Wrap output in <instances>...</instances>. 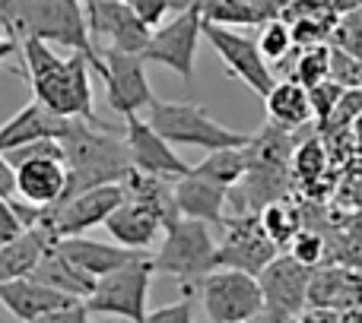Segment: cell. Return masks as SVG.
Wrapping results in <instances>:
<instances>
[{
  "label": "cell",
  "instance_id": "obj_16",
  "mask_svg": "<svg viewBox=\"0 0 362 323\" xmlns=\"http://www.w3.org/2000/svg\"><path fill=\"white\" fill-rule=\"evenodd\" d=\"M264 311L283 314V317H302L308 311V286H312V269L302 267L289 254H280L261 276Z\"/></svg>",
  "mask_w": 362,
  "mask_h": 323
},
{
  "label": "cell",
  "instance_id": "obj_43",
  "mask_svg": "<svg viewBox=\"0 0 362 323\" xmlns=\"http://www.w3.org/2000/svg\"><path fill=\"white\" fill-rule=\"evenodd\" d=\"M16 51H19V42L4 29V25H0V61H4V57H10V54H16Z\"/></svg>",
  "mask_w": 362,
  "mask_h": 323
},
{
  "label": "cell",
  "instance_id": "obj_2",
  "mask_svg": "<svg viewBox=\"0 0 362 323\" xmlns=\"http://www.w3.org/2000/svg\"><path fill=\"white\" fill-rule=\"evenodd\" d=\"M64 162H67V193L64 200L76 193L95 190L108 184H124V178L134 171L131 152L124 143V127L86 124L76 121V127L61 140Z\"/></svg>",
  "mask_w": 362,
  "mask_h": 323
},
{
  "label": "cell",
  "instance_id": "obj_1",
  "mask_svg": "<svg viewBox=\"0 0 362 323\" xmlns=\"http://www.w3.org/2000/svg\"><path fill=\"white\" fill-rule=\"evenodd\" d=\"M19 54H23V67L38 105H45L57 118L102 124L93 111V83H89L93 67H89L86 57H57L38 38H19Z\"/></svg>",
  "mask_w": 362,
  "mask_h": 323
},
{
  "label": "cell",
  "instance_id": "obj_6",
  "mask_svg": "<svg viewBox=\"0 0 362 323\" xmlns=\"http://www.w3.org/2000/svg\"><path fill=\"white\" fill-rule=\"evenodd\" d=\"M156 273L175 276L181 288H194L204 276L216 269V238L210 225L194 222V219H178L165 228L163 248L153 257Z\"/></svg>",
  "mask_w": 362,
  "mask_h": 323
},
{
  "label": "cell",
  "instance_id": "obj_46",
  "mask_svg": "<svg viewBox=\"0 0 362 323\" xmlns=\"http://www.w3.org/2000/svg\"><path fill=\"white\" fill-rule=\"evenodd\" d=\"M331 4H334V0H331Z\"/></svg>",
  "mask_w": 362,
  "mask_h": 323
},
{
  "label": "cell",
  "instance_id": "obj_7",
  "mask_svg": "<svg viewBox=\"0 0 362 323\" xmlns=\"http://www.w3.org/2000/svg\"><path fill=\"white\" fill-rule=\"evenodd\" d=\"M153 257L144 254L140 260L115 269V273L95 279V288L83 305L89 314H108L127 323H146V301H150V282H153Z\"/></svg>",
  "mask_w": 362,
  "mask_h": 323
},
{
  "label": "cell",
  "instance_id": "obj_26",
  "mask_svg": "<svg viewBox=\"0 0 362 323\" xmlns=\"http://www.w3.org/2000/svg\"><path fill=\"white\" fill-rule=\"evenodd\" d=\"M197 178L210 181V184L223 187V190H235L245 181V171H248V156L245 150H219V152H206V159L200 165L191 168Z\"/></svg>",
  "mask_w": 362,
  "mask_h": 323
},
{
  "label": "cell",
  "instance_id": "obj_3",
  "mask_svg": "<svg viewBox=\"0 0 362 323\" xmlns=\"http://www.w3.org/2000/svg\"><path fill=\"white\" fill-rule=\"evenodd\" d=\"M0 25L13 38H38L45 44H61L83 54L95 73H102V57L89 35L86 6L80 0H6Z\"/></svg>",
  "mask_w": 362,
  "mask_h": 323
},
{
  "label": "cell",
  "instance_id": "obj_35",
  "mask_svg": "<svg viewBox=\"0 0 362 323\" xmlns=\"http://www.w3.org/2000/svg\"><path fill=\"white\" fill-rule=\"evenodd\" d=\"M344 92H346V89L340 86V83H334V80H325L321 86L308 89V99H312V114H315V121H318V130L327 124V121H331V114L337 111Z\"/></svg>",
  "mask_w": 362,
  "mask_h": 323
},
{
  "label": "cell",
  "instance_id": "obj_8",
  "mask_svg": "<svg viewBox=\"0 0 362 323\" xmlns=\"http://www.w3.org/2000/svg\"><path fill=\"white\" fill-rule=\"evenodd\" d=\"M197 295L210 323H251L264 314L261 282L238 269H213L197 282Z\"/></svg>",
  "mask_w": 362,
  "mask_h": 323
},
{
  "label": "cell",
  "instance_id": "obj_9",
  "mask_svg": "<svg viewBox=\"0 0 362 323\" xmlns=\"http://www.w3.org/2000/svg\"><path fill=\"white\" fill-rule=\"evenodd\" d=\"M283 250L267 238L257 212H235L223 222V241L216 244V269H238L261 276Z\"/></svg>",
  "mask_w": 362,
  "mask_h": 323
},
{
  "label": "cell",
  "instance_id": "obj_21",
  "mask_svg": "<svg viewBox=\"0 0 362 323\" xmlns=\"http://www.w3.org/2000/svg\"><path fill=\"white\" fill-rule=\"evenodd\" d=\"M362 305V273L353 269H312V286H308V307L321 311H359Z\"/></svg>",
  "mask_w": 362,
  "mask_h": 323
},
{
  "label": "cell",
  "instance_id": "obj_45",
  "mask_svg": "<svg viewBox=\"0 0 362 323\" xmlns=\"http://www.w3.org/2000/svg\"><path fill=\"white\" fill-rule=\"evenodd\" d=\"M251 323H296L293 317H283V314H274V311H264V314H257Z\"/></svg>",
  "mask_w": 362,
  "mask_h": 323
},
{
  "label": "cell",
  "instance_id": "obj_38",
  "mask_svg": "<svg viewBox=\"0 0 362 323\" xmlns=\"http://www.w3.org/2000/svg\"><path fill=\"white\" fill-rule=\"evenodd\" d=\"M25 222L19 216V206L16 200H0V248L13 244L19 235H25Z\"/></svg>",
  "mask_w": 362,
  "mask_h": 323
},
{
  "label": "cell",
  "instance_id": "obj_28",
  "mask_svg": "<svg viewBox=\"0 0 362 323\" xmlns=\"http://www.w3.org/2000/svg\"><path fill=\"white\" fill-rule=\"evenodd\" d=\"M197 4H200V16H204L206 25H223V29H248V25H257L261 29L267 23L245 0H197Z\"/></svg>",
  "mask_w": 362,
  "mask_h": 323
},
{
  "label": "cell",
  "instance_id": "obj_30",
  "mask_svg": "<svg viewBox=\"0 0 362 323\" xmlns=\"http://www.w3.org/2000/svg\"><path fill=\"white\" fill-rule=\"evenodd\" d=\"M302 89H315L325 80H331V44H315V48L299 51V61L293 67V76Z\"/></svg>",
  "mask_w": 362,
  "mask_h": 323
},
{
  "label": "cell",
  "instance_id": "obj_14",
  "mask_svg": "<svg viewBox=\"0 0 362 323\" xmlns=\"http://www.w3.org/2000/svg\"><path fill=\"white\" fill-rule=\"evenodd\" d=\"M86 23L89 35L102 38V48L124 51V54H144L150 44L153 29L137 19V13L124 0H86Z\"/></svg>",
  "mask_w": 362,
  "mask_h": 323
},
{
  "label": "cell",
  "instance_id": "obj_4",
  "mask_svg": "<svg viewBox=\"0 0 362 323\" xmlns=\"http://www.w3.org/2000/svg\"><path fill=\"white\" fill-rule=\"evenodd\" d=\"M150 127L172 146H191V150L219 152V150H245L251 143V133L229 130L219 121H213L194 102H153L146 108Z\"/></svg>",
  "mask_w": 362,
  "mask_h": 323
},
{
  "label": "cell",
  "instance_id": "obj_19",
  "mask_svg": "<svg viewBox=\"0 0 362 323\" xmlns=\"http://www.w3.org/2000/svg\"><path fill=\"white\" fill-rule=\"evenodd\" d=\"M0 305L19 323H35L45 314L76 305V298H70V295L57 292L51 286H42L35 279H16V282H0Z\"/></svg>",
  "mask_w": 362,
  "mask_h": 323
},
{
  "label": "cell",
  "instance_id": "obj_29",
  "mask_svg": "<svg viewBox=\"0 0 362 323\" xmlns=\"http://www.w3.org/2000/svg\"><path fill=\"white\" fill-rule=\"evenodd\" d=\"M327 165H331V156H327V146L321 137H308L302 143H296L293 152V181H299L302 187L315 190V184H321Z\"/></svg>",
  "mask_w": 362,
  "mask_h": 323
},
{
  "label": "cell",
  "instance_id": "obj_33",
  "mask_svg": "<svg viewBox=\"0 0 362 323\" xmlns=\"http://www.w3.org/2000/svg\"><path fill=\"white\" fill-rule=\"evenodd\" d=\"M124 4L131 6L134 13H137V19L144 25H150V29H159V25L165 23V16H169V13L187 10V6H194L197 0H124Z\"/></svg>",
  "mask_w": 362,
  "mask_h": 323
},
{
  "label": "cell",
  "instance_id": "obj_42",
  "mask_svg": "<svg viewBox=\"0 0 362 323\" xmlns=\"http://www.w3.org/2000/svg\"><path fill=\"white\" fill-rule=\"evenodd\" d=\"M296 323H340V314L334 311H321V307H312L302 317H296Z\"/></svg>",
  "mask_w": 362,
  "mask_h": 323
},
{
  "label": "cell",
  "instance_id": "obj_10",
  "mask_svg": "<svg viewBox=\"0 0 362 323\" xmlns=\"http://www.w3.org/2000/svg\"><path fill=\"white\" fill-rule=\"evenodd\" d=\"M204 35V16H200V4L187 6L165 19L159 29H153L150 44L140 57L146 63H159V67L172 70L185 83L194 80V61H197V44Z\"/></svg>",
  "mask_w": 362,
  "mask_h": 323
},
{
  "label": "cell",
  "instance_id": "obj_44",
  "mask_svg": "<svg viewBox=\"0 0 362 323\" xmlns=\"http://www.w3.org/2000/svg\"><path fill=\"white\" fill-rule=\"evenodd\" d=\"M350 137H353V152H356V156H362V114H359L356 121H353Z\"/></svg>",
  "mask_w": 362,
  "mask_h": 323
},
{
  "label": "cell",
  "instance_id": "obj_13",
  "mask_svg": "<svg viewBox=\"0 0 362 323\" xmlns=\"http://www.w3.org/2000/svg\"><path fill=\"white\" fill-rule=\"evenodd\" d=\"M204 38L213 44V51L219 54V61L226 63V70L235 80H242L255 95L267 99L270 89L276 86V76L270 70V63L264 61L261 48H257V38H248L235 29H223V25H206V23H204Z\"/></svg>",
  "mask_w": 362,
  "mask_h": 323
},
{
  "label": "cell",
  "instance_id": "obj_12",
  "mask_svg": "<svg viewBox=\"0 0 362 323\" xmlns=\"http://www.w3.org/2000/svg\"><path fill=\"white\" fill-rule=\"evenodd\" d=\"M121 203H124V187L121 184L95 187V190L61 200L54 209H42V222L38 225H48L54 238H80L95 225H105V219Z\"/></svg>",
  "mask_w": 362,
  "mask_h": 323
},
{
  "label": "cell",
  "instance_id": "obj_11",
  "mask_svg": "<svg viewBox=\"0 0 362 323\" xmlns=\"http://www.w3.org/2000/svg\"><path fill=\"white\" fill-rule=\"evenodd\" d=\"M102 57V83H105V99L108 108L124 118L140 114L144 108H150L156 102L146 80V61L140 54H124V51L99 48Z\"/></svg>",
  "mask_w": 362,
  "mask_h": 323
},
{
  "label": "cell",
  "instance_id": "obj_31",
  "mask_svg": "<svg viewBox=\"0 0 362 323\" xmlns=\"http://www.w3.org/2000/svg\"><path fill=\"white\" fill-rule=\"evenodd\" d=\"M257 48H261L264 61L280 63L283 57L296 48L293 44V29H289L283 19H267V23L261 25V35H257Z\"/></svg>",
  "mask_w": 362,
  "mask_h": 323
},
{
  "label": "cell",
  "instance_id": "obj_15",
  "mask_svg": "<svg viewBox=\"0 0 362 323\" xmlns=\"http://www.w3.org/2000/svg\"><path fill=\"white\" fill-rule=\"evenodd\" d=\"M124 143H127V152H131V162L137 171L172 181V184L191 174V165L178 159L175 146L165 143L150 127V121L140 118V114L124 118Z\"/></svg>",
  "mask_w": 362,
  "mask_h": 323
},
{
  "label": "cell",
  "instance_id": "obj_25",
  "mask_svg": "<svg viewBox=\"0 0 362 323\" xmlns=\"http://www.w3.org/2000/svg\"><path fill=\"white\" fill-rule=\"evenodd\" d=\"M29 279L57 288V292L70 295V298H76V301H86L89 295H93V288H95V279H89L86 273H80V269H76L74 263L64 260L54 248L42 257V263L35 267V273H32Z\"/></svg>",
  "mask_w": 362,
  "mask_h": 323
},
{
  "label": "cell",
  "instance_id": "obj_37",
  "mask_svg": "<svg viewBox=\"0 0 362 323\" xmlns=\"http://www.w3.org/2000/svg\"><path fill=\"white\" fill-rule=\"evenodd\" d=\"M146 323H194V288H185L178 301L146 314Z\"/></svg>",
  "mask_w": 362,
  "mask_h": 323
},
{
  "label": "cell",
  "instance_id": "obj_20",
  "mask_svg": "<svg viewBox=\"0 0 362 323\" xmlns=\"http://www.w3.org/2000/svg\"><path fill=\"white\" fill-rule=\"evenodd\" d=\"M175 203L181 219H194L210 228H223L226 222V206H229V190L210 184V181L187 174V178L175 181Z\"/></svg>",
  "mask_w": 362,
  "mask_h": 323
},
{
  "label": "cell",
  "instance_id": "obj_32",
  "mask_svg": "<svg viewBox=\"0 0 362 323\" xmlns=\"http://www.w3.org/2000/svg\"><path fill=\"white\" fill-rule=\"evenodd\" d=\"M286 254L293 257V260H299L302 267L318 269V267H321V260H325V254H327L325 235H318V231H312V228H302L299 235H296L293 241H289Z\"/></svg>",
  "mask_w": 362,
  "mask_h": 323
},
{
  "label": "cell",
  "instance_id": "obj_24",
  "mask_svg": "<svg viewBox=\"0 0 362 323\" xmlns=\"http://www.w3.org/2000/svg\"><path fill=\"white\" fill-rule=\"evenodd\" d=\"M267 105V121L283 130H296V127L308 124L315 118L312 114V99H308V89H302L296 80H283L270 89V95L264 99Z\"/></svg>",
  "mask_w": 362,
  "mask_h": 323
},
{
  "label": "cell",
  "instance_id": "obj_22",
  "mask_svg": "<svg viewBox=\"0 0 362 323\" xmlns=\"http://www.w3.org/2000/svg\"><path fill=\"white\" fill-rule=\"evenodd\" d=\"M105 228H108V235L115 238V244H121V248H127V250H137V254H144L159 235H165L163 219H159L156 212H150L146 206L131 203V200H124V203L105 219Z\"/></svg>",
  "mask_w": 362,
  "mask_h": 323
},
{
  "label": "cell",
  "instance_id": "obj_17",
  "mask_svg": "<svg viewBox=\"0 0 362 323\" xmlns=\"http://www.w3.org/2000/svg\"><path fill=\"white\" fill-rule=\"evenodd\" d=\"M74 127H76L74 118H57V114H51L48 108L32 99L6 124H0V152L6 156V152L19 150V146L42 143V140H57L61 143Z\"/></svg>",
  "mask_w": 362,
  "mask_h": 323
},
{
  "label": "cell",
  "instance_id": "obj_18",
  "mask_svg": "<svg viewBox=\"0 0 362 323\" xmlns=\"http://www.w3.org/2000/svg\"><path fill=\"white\" fill-rule=\"evenodd\" d=\"M54 250L67 263H74L80 273H86L89 279H102V276L115 273V269H121L144 257V254H137V250L121 248V244L93 241V238H57Z\"/></svg>",
  "mask_w": 362,
  "mask_h": 323
},
{
  "label": "cell",
  "instance_id": "obj_41",
  "mask_svg": "<svg viewBox=\"0 0 362 323\" xmlns=\"http://www.w3.org/2000/svg\"><path fill=\"white\" fill-rule=\"evenodd\" d=\"M248 6H255L257 13H261L264 19H280V13L286 10L289 0H245Z\"/></svg>",
  "mask_w": 362,
  "mask_h": 323
},
{
  "label": "cell",
  "instance_id": "obj_40",
  "mask_svg": "<svg viewBox=\"0 0 362 323\" xmlns=\"http://www.w3.org/2000/svg\"><path fill=\"white\" fill-rule=\"evenodd\" d=\"M0 200H16V168L0 152Z\"/></svg>",
  "mask_w": 362,
  "mask_h": 323
},
{
  "label": "cell",
  "instance_id": "obj_5",
  "mask_svg": "<svg viewBox=\"0 0 362 323\" xmlns=\"http://www.w3.org/2000/svg\"><path fill=\"white\" fill-rule=\"evenodd\" d=\"M16 168V200L32 209H54L67 193V162L57 140H42L6 152Z\"/></svg>",
  "mask_w": 362,
  "mask_h": 323
},
{
  "label": "cell",
  "instance_id": "obj_36",
  "mask_svg": "<svg viewBox=\"0 0 362 323\" xmlns=\"http://www.w3.org/2000/svg\"><path fill=\"white\" fill-rule=\"evenodd\" d=\"M331 80L344 89H362V61L331 44Z\"/></svg>",
  "mask_w": 362,
  "mask_h": 323
},
{
  "label": "cell",
  "instance_id": "obj_39",
  "mask_svg": "<svg viewBox=\"0 0 362 323\" xmlns=\"http://www.w3.org/2000/svg\"><path fill=\"white\" fill-rule=\"evenodd\" d=\"M35 323H95V320H93V314L86 311V305L76 301V305H70V307H61V311L45 314V317H38Z\"/></svg>",
  "mask_w": 362,
  "mask_h": 323
},
{
  "label": "cell",
  "instance_id": "obj_27",
  "mask_svg": "<svg viewBox=\"0 0 362 323\" xmlns=\"http://www.w3.org/2000/svg\"><path fill=\"white\" fill-rule=\"evenodd\" d=\"M257 219H261L267 238L280 250L289 248V241H293V238L305 228V225H302V209L289 197L286 200H276V203H270V206H264V209L257 212Z\"/></svg>",
  "mask_w": 362,
  "mask_h": 323
},
{
  "label": "cell",
  "instance_id": "obj_23",
  "mask_svg": "<svg viewBox=\"0 0 362 323\" xmlns=\"http://www.w3.org/2000/svg\"><path fill=\"white\" fill-rule=\"evenodd\" d=\"M57 238L51 235L48 225H32L25 235H19L13 244L0 248V282H16L29 279L42 257L54 248Z\"/></svg>",
  "mask_w": 362,
  "mask_h": 323
},
{
  "label": "cell",
  "instance_id": "obj_34",
  "mask_svg": "<svg viewBox=\"0 0 362 323\" xmlns=\"http://www.w3.org/2000/svg\"><path fill=\"white\" fill-rule=\"evenodd\" d=\"M331 44L346 51V54H353L356 61H362V6L346 13V16H340L337 29H334V35H331Z\"/></svg>",
  "mask_w": 362,
  "mask_h": 323
}]
</instances>
